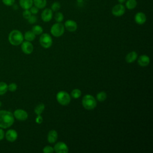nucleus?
<instances>
[{"label":"nucleus","mask_w":153,"mask_h":153,"mask_svg":"<svg viewBox=\"0 0 153 153\" xmlns=\"http://www.w3.org/2000/svg\"><path fill=\"white\" fill-rule=\"evenodd\" d=\"M8 91V84L4 82H0V96H2L5 94Z\"/></svg>","instance_id":"22"},{"label":"nucleus","mask_w":153,"mask_h":153,"mask_svg":"<svg viewBox=\"0 0 153 153\" xmlns=\"http://www.w3.org/2000/svg\"><path fill=\"white\" fill-rule=\"evenodd\" d=\"M9 42L14 46L20 45L24 40L23 33L19 30L14 29L11 30L8 35Z\"/></svg>","instance_id":"2"},{"label":"nucleus","mask_w":153,"mask_h":153,"mask_svg":"<svg viewBox=\"0 0 153 153\" xmlns=\"http://www.w3.org/2000/svg\"><path fill=\"white\" fill-rule=\"evenodd\" d=\"M126 11V7L123 4H117L112 8V14L115 17L122 16Z\"/></svg>","instance_id":"7"},{"label":"nucleus","mask_w":153,"mask_h":153,"mask_svg":"<svg viewBox=\"0 0 153 153\" xmlns=\"http://www.w3.org/2000/svg\"><path fill=\"white\" fill-rule=\"evenodd\" d=\"M42 151L44 153H53L54 152V148L51 146L47 145L43 148Z\"/></svg>","instance_id":"30"},{"label":"nucleus","mask_w":153,"mask_h":153,"mask_svg":"<svg viewBox=\"0 0 153 153\" xmlns=\"http://www.w3.org/2000/svg\"><path fill=\"white\" fill-rule=\"evenodd\" d=\"M60 7H61V5H60V2H59L57 1H55L51 5V10L53 11L57 12L60 10Z\"/></svg>","instance_id":"28"},{"label":"nucleus","mask_w":153,"mask_h":153,"mask_svg":"<svg viewBox=\"0 0 153 153\" xmlns=\"http://www.w3.org/2000/svg\"><path fill=\"white\" fill-rule=\"evenodd\" d=\"M39 43L43 48H48L52 45V44H53L52 38L49 34L47 33H42L41 34L39 38Z\"/></svg>","instance_id":"6"},{"label":"nucleus","mask_w":153,"mask_h":153,"mask_svg":"<svg viewBox=\"0 0 153 153\" xmlns=\"http://www.w3.org/2000/svg\"><path fill=\"white\" fill-rule=\"evenodd\" d=\"M18 137V133L14 129H8L5 133V138L10 142H13L16 140Z\"/></svg>","instance_id":"10"},{"label":"nucleus","mask_w":153,"mask_h":153,"mask_svg":"<svg viewBox=\"0 0 153 153\" xmlns=\"http://www.w3.org/2000/svg\"><path fill=\"white\" fill-rule=\"evenodd\" d=\"M125 7L128 10H133L135 8L137 5L136 0H127L125 2Z\"/></svg>","instance_id":"21"},{"label":"nucleus","mask_w":153,"mask_h":153,"mask_svg":"<svg viewBox=\"0 0 153 153\" xmlns=\"http://www.w3.org/2000/svg\"><path fill=\"white\" fill-rule=\"evenodd\" d=\"M85 1H88V0H85Z\"/></svg>","instance_id":"40"},{"label":"nucleus","mask_w":153,"mask_h":153,"mask_svg":"<svg viewBox=\"0 0 153 153\" xmlns=\"http://www.w3.org/2000/svg\"><path fill=\"white\" fill-rule=\"evenodd\" d=\"M65 28L69 32H75L78 27L77 23L73 20H68L65 22Z\"/></svg>","instance_id":"13"},{"label":"nucleus","mask_w":153,"mask_h":153,"mask_svg":"<svg viewBox=\"0 0 153 153\" xmlns=\"http://www.w3.org/2000/svg\"><path fill=\"white\" fill-rule=\"evenodd\" d=\"M1 105H2V102L0 101V107L1 106Z\"/></svg>","instance_id":"39"},{"label":"nucleus","mask_w":153,"mask_h":153,"mask_svg":"<svg viewBox=\"0 0 153 153\" xmlns=\"http://www.w3.org/2000/svg\"><path fill=\"white\" fill-rule=\"evenodd\" d=\"M33 4L38 9H42L47 5V0H33Z\"/></svg>","instance_id":"19"},{"label":"nucleus","mask_w":153,"mask_h":153,"mask_svg":"<svg viewBox=\"0 0 153 153\" xmlns=\"http://www.w3.org/2000/svg\"><path fill=\"white\" fill-rule=\"evenodd\" d=\"M43 121V118L41 115H37L35 118V122L38 124H41Z\"/></svg>","instance_id":"35"},{"label":"nucleus","mask_w":153,"mask_h":153,"mask_svg":"<svg viewBox=\"0 0 153 153\" xmlns=\"http://www.w3.org/2000/svg\"><path fill=\"white\" fill-rule=\"evenodd\" d=\"M41 19L44 22H50L53 18V11L51 8H45L41 13Z\"/></svg>","instance_id":"12"},{"label":"nucleus","mask_w":153,"mask_h":153,"mask_svg":"<svg viewBox=\"0 0 153 153\" xmlns=\"http://www.w3.org/2000/svg\"><path fill=\"white\" fill-rule=\"evenodd\" d=\"M54 19L57 22L60 23L62 22L64 19V16L62 13L61 12H56L54 15Z\"/></svg>","instance_id":"27"},{"label":"nucleus","mask_w":153,"mask_h":153,"mask_svg":"<svg viewBox=\"0 0 153 153\" xmlns=\"http://www.w3.org/2000/svg\"><path fill=\"white\" fill-rule=\"evenodd\" d=\"M32 15L30 11L29 10H25L23 12V17L25 19H28L30 16Z\"/></svg>","instance_id":"32"},{"label":"nucleus","mask_w":153,"mask_h":153,"mask_svg":"<svg viewBox=\"0 0 153 153\" xmlns=\"http://www.w3.org/2000/svg\"><path fill=\"white\" fill-rule=\"evenodd\" d=\"M137 58V53L136 51H132L128 53L126 55L125 59H126V61L128 63H131L134 61H135Z\"/></svg>","instance_id":"18"},{"label":"nucleus","mask_w":153,"mask_h":153,"mask_svg":"<svg viewBox=\"0 0 153 153\" xmlns=\"http://www.w3.org/2000/svg\"><path fill=\"white\" fill-rule=\"evenodd\" d=\"M23 36H24V39L26 41L31 42L35 39L36 35L34 34V33L32 30H28L25 32Z\"/></svg>","instance_id":"20"},{"label":"nucleus","mask_w":153,"mask_h":153,"mask_svg":"<svg viewBox=\"0 0 153 153\" xmlns=\"http://www.w3.org/2000/svg\"><path fill=\"white\" fill-rule=\"evenodd\" d=\"M21 45L22 51L26 54H30L33 51V46L30 41H23Z\"/></svg>","instance_id":"11"},{"label":"nucleus","mask_w":153,"mask_h":153,"mask_svg":"<svg viewBox=\"0 0 153 153\" xmlns=\"http://www.w3.org/2000/svg\"><path fill=\"white\" fill-rule=\"evenodd\" d=\"M27 21L30 24H34L37 22V17L35 15L32 14L30 17L27 19Z\"/></svg>","instance_id":"31"},{"label":"nucleus","mask_w":153,"mask_h":153,"mask_svg":"<svg viewBox=\"0 0 153 153\" xmlns=\"http://www.w3.org/2000/svg\"><path fill=\"white\" fill-rule=\"evenodd\" d=\"M54 151L56 153H68L69 148L67 145L63 142H59L54 146Z\"/></svg>","instance_id":"9"},{"label":"nucleus","mask_w":153,"mask_h":153,"mask_svg":"<svg viewBox=\"0 0 153 153\" xmlns=\"http://www.w3.org/2000/svg\"><path fill=\"white\" fill-rule=\"evenodd\" d=\"M17 89V85L14 83L12 82L8 85V91H10L11 92H14Z\"/></svg>","instance_id":"29"},{"label":"nucleus","mask_w":153,"mask_h":153,"mask_svg":"<svg viewBox=\"0 0 153 153\" xmlns=\"http://www.w3.org/2000/svg\"><path fill=\"white\" fill-rule=\"evenodd\" d=\"M45 109V105L44 103H41L36 106L34 109V112L36 115H41Z\"/></svg>","instance_id":"23"},{"label":"nucleus","mask_w":153,"mask_h":153,"mask_svg":"<svg viewBox=\"0 0 153 153\" xmlns=\"http://www.w3.org/2000/svg\"><path fill=\"white\" fill-rule=\"evenodd\" d=\"M150 62V59L149 56L145 54L141 55L139 57L137 60V63L142 67H145L148 66Z\"/></svg>","instance_id":"15"},{"label":"nucleus","mask_w":153,"mask_h":153,"mask_svg":"<svg viewBox=\"0 0 153 153\" xmlns=\"http://www.w3.org/2000/svg\"><path fill=\"white\" fill-rule=\"evenodd\" d=\"M65 29V26L61 22H57L51 27L50 32L54 36L60 37L64 33Z\"/></svg>","instance_id":"5"},{"label":"nucleus","mask_w":153,"mask_h":153,"mask_svg":"<svg viewBox=\"0 0 153 153\" xmlns=\"http://www.w3.org/2000/svg\"><path fill=\"white\" fill-rule=\"evenodd\" d=\"M14 118L19 121H23L27 119L28 114L27 112L22 109H17L13 112Z\"/></svg>","instance_id":"8"},{"label":"nucleus","mask_w":153,"mask_h":153,"mask_svg":"<svg viewBox=\"0 0 153 153\" xmlns=\"http://www.w3.org/2000/svg\"><path fill=\"white\" fill-rule=\"evenodd\" d=\"M84 0H77V1H78V2H79V3H81V2H82V1H83Z\"/></svg>","instance_id":"38"},{"label":"nucleus","mask_w":153,"mask_h":153,"mask_svg":"<svg viewBox=\"0 0 153 153\" xmlns=\"http://www.w3.org/2000/svg\"><path fill=\"white\" fill-rule=\"evenodd\" d=\"M58 137L57 132L54 130H50L47 135V140L50 143H54L56 142Z\"/></svg>","instance_id":"16"},{"label":"nucleus","mask_w":153,"mask_h":153,"mask_svg":"<svg viewBox=\"0 0 153 153\" xmlns=\"http://www.w3.org/2000/svg\"><path fill=\"white\" fill-rule=\"evenodd\" d=\"M2 1L7 6H12L15 2V0H2Z\"/></svg>","instance_id":"33"},{"label":"nucleus","mask_w":153,"mask_h":153,"mask_svg":"<svg viewBox=\"0 0 153 153\" xmlns=\"http://www.w3.org/2000/svg\"><path fill=\"white\" fill-rule=\"evenodd\" d=\"M146 16L142 12H138L134 16V21L138 25H143L146 22Z\"/></svg>","instance_id":"14"},{"label":"nucleus","mask_w":153,"mask_h":153,"mask_svg":"<svg viewBox=\"0 0 153 153\" xmlns=\"http://www.w3.org/2000/svg\"><path fill=\"white\" fill-rule=\"evenodd\" d=\"M29 10H30V13H31L32 14L35 15V14H36L38 13L39 9H38L37 7H36L35 6H32V7L30 8Z\"/></svg>","instance_id":"34"},{"label":"nucleus","mask_w":153,"mask_h":153,"mask_svg":"<svg viewBox=\"0 0 153 153\" xmlns=\"http://www.w3.org/2000/svg\"><path fill=\"white\" fill-rule=\"evenodd\" d=\"M13 113L7 110H0V128H10L14 123Z\"/></svg>","instance_id":"1"},{"label":"nucleus","mask_w":153,"mask_h":153,"mask_svg":"<svg viewBox=\"0 0 153 153\" xmlns=\"http://www.w3.org/2000/svg\"><path fill=\"white\" fill-rule=\"evenodd\" d=\"M4 137H5V132L3 128H0V141L3 140Z\"/></svg>","instance_id":"36"},{"label":"nucleus","mask_w":153,"mask_h":153,"mask_svg":"<svg viewBox=\"0 0 153 153\" xmlns=\"http://www.w3.org/2000/svg\"><path fill=\"white\" fill-rule=\"evenodd\" d=\"M117 1L120 4H124L126 0H117Z\"/></svg>","instance_id":"37"},{"label":"nucleus","mask_w":153,"mask_h":153,"mask_svg":"<svg viewBox=\"0 0 153 153\" xmlns=\"http://www.w3.org/2000/svg\"><path fill=\"white\" fill-rule=\"evenodd\" d=\"M32 31L34 33L35 35H41L43 32L42 27L39 25H35L32 28Z\"/></svg>","instance_id":"24"},{"label":"nucleus","mask_w":153,"mask_h":153,"mask_svg":"<svg viewBox=\"0 0 153 153\" xmlns=\"http://www.w3.org/2000/svg\"><path fill=\"white\" fill-rule=\"evenodd\" d=\"M20 6L23 10H29L33 6V0H19Z\"/></svg>","instance_id":"17"},{"label":"nucleus","mask_w":153,"mask_h":153,"mask_svg":"<svg viewBox=\"0 0 153 153\" xmlns=\"http://www.w3.org/2000/svg\"><path fill=\"white\" fill-rule=\"evenodd\" d=\"M70 96L74 99H78L81 96V91L78 88H75L71 91Z\"/></svg>","instance_id":"26"},{"label":"nucleus","mask_w":153,"mask_h":153,"mask_svg":"<svg viewBox=\"0 0 153 153\" xmlns=\"http://www.w3.org/2000/svg\"><path fill=\"white\" fill-rule=\"evenodd\" d=\"M56 100L61 105L66 106L71 102V96L65 91H60L56 94Z\"/></svg>","instance_id":"4"},{"label":"nucleus","mask_w":153,"mask_h":153,"mask_svg":"<svg viewBox=\"0 0 153 153\" xmlns=\"http://www.w3.org/2000/svg\"><path fill=\"white\" fill-rule=\"evenodd\" d=\"M82 105L87 110H91L96 107L97 101L91 94H85L82 99Z\"/></svg>","instance_id":"3"},{"label":"nucleus","mask_w":153,"mask_h":153,"mask_svg":"<svg viewBox=\"0 0 153 153\" xmlns=\"http://www.w3.org/2000/svg\"><path fill=\"white\" fill-rule=\"evenodd\" d=\"M107 97V94L105 91H100L96 95V99L99 102H103L106 100Z\"/></svg>","instance_id":"25"}]
</instances>
